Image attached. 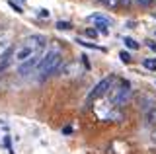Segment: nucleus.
I'll list each match as a JSON object with an SVG mask.
<instances>
[{"label":"nucleus","mask_w":156,"mask_h":154,"mask_svg":"<svg viewBox=\"0 0 156 154\" xmlns=\"http://www.w3.org/2000/svg\"><path fill=\"white\" fill-rule=\"evenodd\" d=\"M148 121L156 125V107H154V109H152V111H150V113H148Z\"/></svg>","instance_id":"17"},{"label":"nucleus","mask_w":156,"mask_h":154,"mask_svg":"<svg viewBox=\"0 0 156 154\" xmlns=\"http://www.w3.org/2000/svg\"><path fill=\"white\" fill-rule=\"evenodd\" d=\"M23 2H26V0H23Z\"/></svg>","instance_id":"20"},{"label":"nucleus","mask_w":156,"mask_h":154,"mask_svg":"<svg viewBox=\"0 0 156 154\" xmlns=\"http://www.w3.org/2000/svg\"><path fill=\"white\" fill-rule=\"evenodd\" d=\"M76 43H78V45H82V47H88V49H98V51H104V47L96 45V43H90V41L82 39V37H78V39H76Z\"/></svg>","instance_id":"8"},{"label":"nucleus","mask_w":156,"mask_h":154,"mask_svg":"<svg viewBox=\"0 0 156 154\" xmlns=\"http://www.w3.org/2000/svg\"><path fill=\"white\" fill-rule=\"evenodd\" d=\"M37 16L41 18V20H49V18H51V12H49L47 8H39V10H37Z\"/></svg>","instance_id":"12"},{"label":"nucleus","mask_w":156,"mask_h":154,"mask_svg":"<svg viewBox=\"0 0 156 154\" xmlns=\"http://www.w3.org/2000/svg\"><path fill=\"white\" fill-rule=\"evenodd\" d=\"M43 53H45V51H43ZM43 53H37V55H33L31 59H27L26 62L18 65V72H20L22 76H26V74H29L31 70H35L37 65H39V61H41V57H43Z\"/></svg>","instance_id":"5"},{"label":"nucleus","mask_w":156,"mask_h":154,"mask_svg":"<svg viewBox=\"0 0 156 154\" xmlns=\"http://www.w3.org/2000/svg\"><path fill=\"white\" fill-rule=\"evenodd\" d=\"M154 0H133V4H136V6H140V8H146V6H150Z\"/></svg>","instance_id":"14"},{"label":"nucleus","mask_w":156,"mask_h":154,"mask_svg":"<svg viewBox=\"0 0 156 154\" xmlns=\"http://www.w3.org/2000/svg\"><path fill=\"white\" fill-rule=\"evenodd\" d=\"M113 82H115V76H107V78H101L100 82L94 86V90L90 92L88 100H98V98H101V96L109 94V90L113 88Z\"/></svg>","instance_id":"4"},{"label":"nucleus","mask_w":156,"mask_h":154,"mask_svg":"<svg viewBox=\"0 0 156 154\" xmlns=\"http://www.w3.org/2000/svg\"><path fill=\"white\" fill-rule=\"evenodd\" d=\"M61 66H62V53L53 47V49H45V53H43L41 61H39V65L35 68V72H37L39 80H45V78L55 74Z\"/></svg>","instance_id":"2"},{"label":"nucleus","mask_w":156,"mask_h":154,"mask_svg":"<svg viewBox=\"0 0 156 154\" xmlns=\"http://www.w3.org/2000/svg\"><path fill=\"white\" fill-rule=\"evenodd\" d=\"M143 66H144L146 70L156 72V59H154V57H148V59H144V61H143Z\"/></svg>","instance_id":"9"},{"label":"nucleus","mask_w":156,"mask_h":154,"mask_svg":"<svg viewBox=\"0 0 156 154\" xmlns=\"http://www.w3.org/2000/svg\"><path fill=\"white\" fill-rule=\"evenodd\" d=\"M131 94H133V90H131V84L123 80L119 86L111 88V92L107 94V96H109V102L113 103V107H119V105H123L125 102H129Z\"/></svg>","instance_id":"3"},{"label":"nucleus","mask_w":156,"mask_h":154,"mask_svg":"<svg viewBox=\"0 0 156 154\" xmlns=\"http://www.w3.org/2000/svg\"><path fill=\"white\" fill-rule=\"evenodd\" d=\"M94 30L98 33H101V35H109V26H107V23H96Z\"/></svg>","instance_id":"10"},{"label":"nucleus","mask_w":156,"mask_h":154,"mask_svg":"<svg viewBox=\"0 0 156 154\" xmlns=\"http://www.w3.org/2000/svg\"><path fill=\"white\" fill-rule=\"evenodd\" d=\"M86 35L92 37V39H96V37H98V31L96 30H86Z\"/></svg>","instance_id":"18"},{"label":"nucleus","mask_w":156,"mask_h":154,"mask_svg":"<svg viewBox=\"0 0 156 154\" xmlns=\"http://www.w3.org/2000/svg\"><path fill=\"white\" fill-rule=\"evenodd\" d=\"M119 4H123V6H131V4H133V0H119Z\"/></svg>","instance_id":"19"},{"label":"nucleus","mask_w":156,"mask_h":154,"mask_svg":"<svg viewBox=\"0 0 156 154\" xmlns=\"http://www.w3.org/2000/svg\"><path fill=\"white\" fill-rule=\"evenodd\" d=\"M57 30H61V31H68V30H72V23H70V22H62V20H58V22H57Z\"/></svg>","instance_id":"11"},{"label":"nucleus","mask_w":156,"mask_h":154,"mask_svg":"<svg viewBox=\"0 0 156 154\" xmlns=\"http://www.w3.org/2000/svg\"><path fill=\"white\" fill-rule=\"evenodd\" d=\"M123 43H125V47H127V49H131V51L140 49V43H139V41H135L133 37H123Z\"/></svg>","instance_id":"7"},{"label":"nucleus","mask_w":156,"mask_h":154,"mask_svg":"<svg viewBox=\"0 0 156 154\" xmlns=\"http://www.w3.org/2000/svg\"><path fill=\"white\" fill-rule=\"evenodd\" d=\"M8 4H10V6H12V8H14V10H16L18 14H23V10H22V8H20V6H18L16 2H14V0H8Z\"/></svg>","instance_id":"16"},{"label":"nucleus","mask_w":156,"mask_h":154,"mask_svg":"<svg viewBox=\"0 0 156 154\" xmlns=\"http://www.w3.org/2000/svg\"><path fill=\"white\" fill-rule=\"evenodd\" d=\"M100 2L104 4V6L111 8V10H113V8H117V6H119V0H100Z\"/></svg>","instance_id":"13"},{"label":"nucleus","mask_w":156,"mask_h":154,"mask_svg":"<svg viewBox=\"0 0 156 154\" xmlns=\"http://www.w3.org/2000/svg\"><path fill=\"white\" fill-rule=\"evenodd\" d=\"M88 22H94V23H107V26H111V18L107 16H100V14H92V16H88Z\"/></svg>","instance_id":"6"},{"label":"nucleus","mask_w":156,"mask_h":154,"mask_svg":"<svg viewBox=\"0 0 156 154\" xmlns=\"http://www.w3.org/2000/svg\"><path fill=\"white\" fill-rule=\"evenodd\" d=\"M45 45H47V37L45 35L35 33V35L26 37V39H23L16 49H14V62H18V65L26 62L27 59H31L33 55L45 51Z\"/></svg>","instance_id":"1"},{"label":"nucleus","mask_w":156,"mask_h":154,"mask_svg":"<svg viewBox=\"0 0 156 154\" xmlns=\"http://www.w3.org/2000/svg\"><path fill=\"white\" fill-rule=\"evenodd\" d=\"M119 59L123 61L125 65H129V62H131V55H129L127 51H121V53H119Z\"/></svg>","instance_id":"15"}]
</instances>
